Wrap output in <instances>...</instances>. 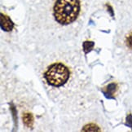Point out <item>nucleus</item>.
Returning a JSON list of instances; mask_svg holds the SVG:
<instances>
[{"label": "nucleus", "mask_w": 132, "mask_h": 132, "mask_svg": "<svg viewBox=\"0 0 132 132\" xmlns=\"http://www.w3.org/2000/svg\"><path fill=\"white\" fill-rule=\"evenodd\" d=\"M53 12L58 23L69 24L78 18L80 12V2L79 0H56Z\"/></svg>", "instance_id": "f257e3e1"}, {"label": "nucleus", "mask_w": 132, "mask_h": 132, "mask_svg": "<svg viewBox=\"0 0 132 132\" xmlns=\"http://www.w3.org/2000/svg\"><path fill=\"white\" fill-rule=\"evenodd\" d=\"M69 75L70 72L67 66L61 63H55L48 67L44 73V78L49 85L60 87L67 82Z\"/></svg>", "instance_id": "f03ea898"}, {"label": "nucleus", "mask_w": 132, "mask_h": 132, "mask_svg": "<svg viewBox=\"0 0 132 132\" xmlns=\"http://www.w3.org/2000/svg\"><path fill=\"white\" fill-rule=\"evenodd\" d=\"M1 29L3 31L10 32L12 31L14 28V23L10 19L7 15H4L3 13H1Z\"/></svg>", "instance_id": "7ed1b4c3"}, {"label": "nucleus", "mask_w": 132, "mask_h": 132, "mask_svg": "<svg viewBox=\"0 0 132 132\" xmlns=\"http://www.w3.org/2000/svg\"><path fill=\"white\" fill-rule=\"evenodd\" d=\"M23 121L24 124L26 125L29 127H31L32 125H33V121H34V119H33V116L30 114V113H24V116H23Z\"/></svg>", "instance_id": "20e7f679"}, {"label": "nucleus", "mask_w": 132, "mask_h": 132, "mask_svg": "<svg viewBox=\"0 0 132 132\" xmlns=\"http://www.w3.org/2000/svg\"><path fill=\"white\" fill-rule=\"evenodd\" d=\"M94 43L93 42H89V41H86L83 43V50H84V52L86 54H87L89 52H90L92 48L94 47Z\"/></svg>", "instance_id": "39448f33"}, {"label": "nucleus", "mask_w": 132, "mask_h": 132, "mask_svg": "<svg viewBox=\"0 0 132 132\" xmlns=\"http://www.w3.org/2000/svg\"><path fill=\"white\" fill-rule=\"evenodd\" d=\"M126 44L128 47V48L132 50V33L127 35V37L126 38Z\"/></svg>", "instance_id": "423d86ee"}]
</instances>
